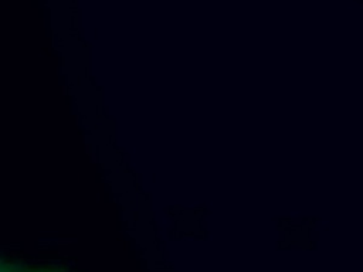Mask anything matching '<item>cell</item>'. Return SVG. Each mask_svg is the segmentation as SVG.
<instances>
[{"instance_id":"6da1fadb","label":"cell","mask_w":363,"mask_h":272,"mask_svg":"<svg viewBox=\"0 0 363 272\" xmlns=\"http://www.w3.org/2000/svg\"><path fill=\"white\" fill-rule=\"evenodd\" d=\"M1 272H71V271L61 266H33L23 262H14V261L9 262L3 259Z\"/></svg>"}]
</instances>
